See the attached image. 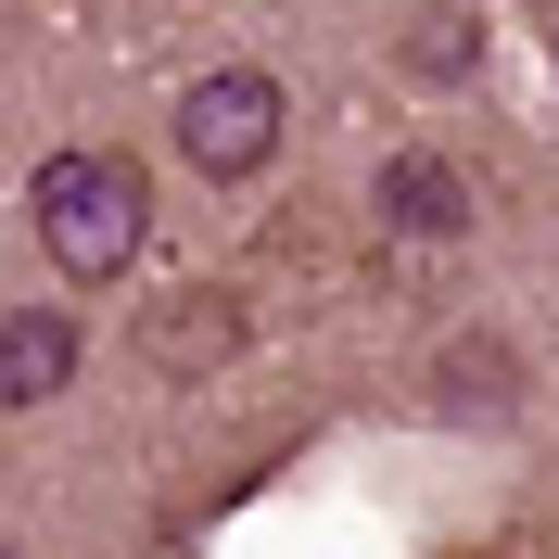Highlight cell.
<instances>
[{
	"mask_svg": "<svg viewBox=\"0 0 559 559\" xmlns=\"http://www.w3.org/2000/svg\"><path fill=\"white\" fill-rule=\"evenodd\" d=\"M26 216H38V254H51L76 293H103V280H128L140 242H153V178H140V153H115V140H76V153H51V166L26 178Z\"/></svg>",
	"mask_w": 559,
	"mask_h": 559,
	"instance_id": "6da1fadb",
	"label": "cell"
},
{
	"mask_svg": "<svg viewBox=\"0 0 559 559\" xmlns=\"http://www.w3.org/2000/svg\"><path fill=\"white\" fill-rule=\"evenodd\" d=\"M166 128H178V166H191V178L242 191V178H267V153H280V128H293V103H280L267 64H216V76H191V90H178Z\"/></svg>",
	"mask_w": 559,
	"mask_h": 559,
	"instance_id": "7a4b0ae2",
	"label": "cell"
},
{
	"mask_svg": "<svg viewBox=\"0 0 559 559\" xmlns=\"http://www.w3.org/2000/svg\"><path fill=\"white\" fill-rule=\"evenodd\" d=\"M140 356H153L166 382H204V369H229V356H242V293H229V280H191V293H166V306L140 318Z\"/></svg>",
	"mask_w": 559,
	"mask_h": 559,
	"instance_id": "3957f363",
	"label": "cell"
},
{
	"mask_svg": "<svg viewBox=\"0 0 559 559\" xmlns=\"http://www.w3.org/2000/svg\"><path fill=\"white\" fill-rule=\"evenodd\" d=\"M76 382V318L64 306H13L0 318V407H51Z\"/></svg>",
	"mask_w": 559,
	"mask_h": 559,
	"instance_id": "277c9868",
	"label": "cell"
},
{
	"mask_svg": "<svg viewBox=\"0 0 559 559\" xmlns=\"http://www.w3.org/2000/svg\"><path fill=\"white\" fill-rule=\"evenodd\" d=\"M382 229H407V242H457V229H471V178H457L445 153H394V166H382Z\"/></svg>",
	"mask_w": 559,
	"mask_h": 559,
	"instance_id": "5b68a950",
	"label": "cell"
},
{
	"mask_svg": "<svg viewBox=\"0 0 559 559\" xmlns=\"http://www.w3.org/2000/svg\"><path fill=\"white\" fill-rule=\"evenodd\" d=\"M471 51H484V38H471V13H419V26H407V64H419V76H457Z\"/></svg>",
	"mask_w": 559,
	"mask_h": 559,
	"instance_id": "8992f818",
	"label": "cell"
}]
</instances>
